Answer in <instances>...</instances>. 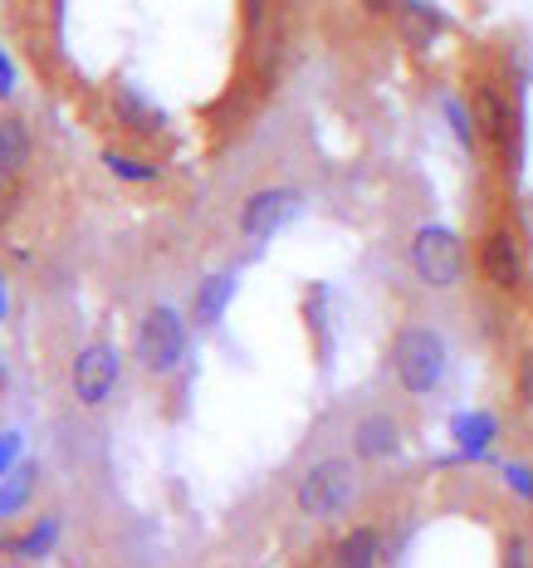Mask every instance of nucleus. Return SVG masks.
Segmentation results:
<instances>
[{
	"instance_id": "f257e3e1",
	"label": "nucleus",
	"mask_w": 533,
	"mask_h": 568,
	"mask_svg": "<svg viewBox=\"0 0 533 568\" xmlns=\"http://www.w3.org/2000/svg\"><path fill=\"white\" fill-rule=\"evenodd\" d=\"M465 103H470V118H475L480 148L490 152L504 172H514L519 148H524V118H519V103H514V93H509V84L494 74H480L475 84L465 89Z\"/></svg>"
},
{
	"instance_id": "f03ea898",
	"label": "nucleus",
	"mask_w": 533,
	"mask_h": 568,
	"mask_svg": "<svg viewBox=\"0 0 533 568\" xmlns=\"http://www.w3.org/2000/svg\"><path fill=\"white\" fill-rule=\"evenodd\" d=\"M387 368H392L397 387L407 397H431L441 393L445 373H450V348L441 338V328L421 324V318H411V324H401L392 343H387Z\"/></svg>"
},
{
	"instance_id": "7ed1b4c3",
	"label": "nucleus",
	"mask_w": 533,
	"mask_h": 568,
	"mask_svg": "<svg viewBox=\"0 0 533 568\" xmlns=\"http://www.w3.org/2000/svg\"><path fill=\"white\" fill-rule=\"evenodd\" d=\"M358 460L348 456H318L314 466H304V476L294 480V505H299L304 519H318V525H328V519L348 515L352 500H358Z\"/></svg>"
},
{
	"instance_id": "20e7f679",
	"label": "nucleus",
	"mask_w": 533,
	"mask_h": 568,
	"mask_svg": "<svg viewBox=\"0 0 533 568\" xmlns=\"http://www.w3.org/2000/svg\"><path fill=\"white\" fill-rule=\"evenodd\" d=\"M192 353V324L172 304H152L133 328V358L147 377H172Z\"/></svg>"
},
{
	"instance_id": "39448f33",
	"label": "nucleus",
	"mask_w": 533,
	"mask_h": 568,
	"mask_svg": "<svg viewBox=\"0 0 533 568\" xmlns=\"http://www.w3.org/2000/svg\"><path fill=\"white\" fill-rule=\"evenodd\" d=\"M407 260L426 290H455L470 270V245H465V235L455 226H445V221H426V226L411 231Z\"/></svg>"
},
{
	"instance_id": "423d86ee",
	"label": "nucleus",
	"mask_w": 533,
	"mask_h": 568,
	"mask_svg": "<svg viewBox=\"0 0 533 568\" xmlns=\"http://www.w3.org/2000/svg\"><path fill=\"white\" fill-rule=\"evenodd\" d=\"M475 265H480V280L490 284L494 294H524V290H529L524 241H519V231L504 226V221H494V226L480 235Z\"/></svg>"
},
{
	"instance_id": "0eeeda50",
	"label": "nucleus",
	"mask_w": 533,
	"mask_h": 568,
	"mask_svg": "<svg viewBox=\"0 0 533 568\" xmlns=\"http://www.w3.org/2000/svg\"><path fill=\"white\" fill-rule=\"evenodd\" d=\"M117 373H123V358H117L113 343H84L69 363V387L84 407H103L117 387Z\"/></svg>"
},
{
	"instance_id": "6e6552de",
	"label": "nucleus",
	"mask_w": 533,
	"mask_h": 568,
	"mask_svg": "<svg viewBox=\"0 0 533 568\" xmlns=\"http://www.w3.org/2000/svg\"><path fill=\"white\" fill-rule=\"evenodd\" d=\"M294 211H299V192H289V186H259L240 201V216H235V226L250 245H265L269 235H279L284 226L294 221Z\"/></svg>"
},
{
	"instance_id": "1a4fd4ad",
	"label": "nucleus",
	"mask_w": 533,
	"mask_h": 568,
	"mask_svg": "<svg viewBox=\"0 0 533 568\" xmlns=\"http://www.w3.org/2000/svg\"><path fill=\"white\" fill-rule=\"evenodd\" d=\"M401 442H407V432H401L392 412H367V417L352 422V460L382 466V460H392L401 452Z\"/></svg>"
},
{
	"instance_id": "9d476101",
	"label": "nucleus",
	"mask_w": 533,
	"mask_h": 568,
	"mask_svg": "<svg viewBox=\"0 0 533 568\" xmlns=\"http://www.w3.org/2000/svg\"><path fill=\"white\" fill-rule=\"evenodd\" d=\"M382 559H387V539L377 525L342 529L338 544L328 549V568H382Z\"/></svg>"
},
{
	"instance_id": "9b49d317",
	"label": "nucleus",
	"mask_w": 533,
	"mask_h": 568,
	"mask_svg": "<svg viewBox=\"0 0 533 568\" xmlns=\"http://www.w3.org/2000/svg\"><path fill=\"white\" fill-rule=\"evenodd\" d=\"M450 442H455L460 460H480L494 442H500V417H494V412H484V407L455 412V417H450Z\"/></svg>"
},
{
	"instance_id": "f8f14e48",
	"label": "nucleus",
	"mask_w": 533,
	"mask_h": 568,
	"mask_svg": "<svg viewBox=\"0 0 533 568\" xmlns=\"http://www.w3.org/2000/svg\"><path fill=\"white\" fill-rule=\"evenodd\" d=\"M34 158V138H30V123L16 113H0V176L20 182Z\"/></svg>"
},
{
	"instance_id": "ddd939ff",
	"label": "nucleus",
	"mask_w": 533,
	"mask_h": 568,
	"mask_svg": "<svg viewBox=\"0 0 533 568\" xmlns=\"http://www.w3.org/2000/svg\"><path fill=\"white\" fill-rule=\"evenodd\" d=\"M230 300H235V270L206 275L201 280V290H196V300H192V318L201 328H216L225 318V310H230Z\"/></svg>"
},
{
	"instance_id": "4468645a",
	"label": "nucleus",
	"mask_w": 533,
	"mask_h": 568,
	"mask_svg": "<svg viewBox=\"0 0 533 568\" xmlns=\"http://www.w3.org/2000/svg\"><path fill=\"white\" fill-rule=\"evenodd\" d=\"M397 20H401V34H407L417 50H426V44L441 34L450 20L441 16V6H431V0H401L397 6Z\"/></svg>"
},
{
	"instance_id": "2eb2a0df",
	"label": "nucleus",
	"mask_w": 533,
	"mask_h": 568,
	"mask_svg": "<svg viewBox=\"0 0 533 568\" xmlns=\"http://www.w3.org/2000/svg\"><path fill=\"white\" fill-rule=\"evenodd\" d=\"M113 109H117V123L127 128V133H137V138H157L162 133V109H152L147 99H142L137 89H117V99H113Z\"/></svg>"
},
{
	"instance_id": "dca6fc26",
	"label": "nucleus",
	"mask_w": 533,
	"mask_h": 568,
	"mask_svg": "<svg viewBox=\"0 0 533 568\" xmlns=\"http://www.w3.org/2000/svg\"><path fill=\"white\" fill-rule=\"evenodd\" d=\"M54 539H59V519H34L30 525V535H20V539H10V549L20 554V559H44V554L54 549Z\"/></svg>"
},
{
	"instance_id": "f3484780",
	"label": "nucleus",
	"mask_w": 533,
	"mask_h": 568,
	"mask_svg": "<svg viewBox=\"0 0 533 568\" xmlns=\"http://www.w3.org/2000/svg\"><path fill=\"white\" fill-rule=\"evenodd\" d=\"M441 109H445V118H450V133H455V142H460L465 152H475L480 138H475V118H470V103L455 99V93H445Z\"/></svg>"
},
{
	"instance_id": "a211bd4d",
	"label": "nucleus",
	"mask_w": 533,
	"mask_h": 568,
	"mask_svg": "<svg viewBox=\"0 0 533 568\" xmlns=\"http://www.w3.org/2000/svg\"><path fill=\"white\" fill-rule=\"evenodd\" d=\"M103 168H109L117 182H157V168L152 162H142V158H123V152H103Z\"/></svg>"
},
{
	"instance_id": "6ab92c4d",
	"label": "nucleus",
	"mask_w": 533,
	"mask_h": 568,
	"mask_svg": "<svg viewBox=\"0 0 533 568\" xmlns=\"http://www.w3.org/2000/svg\"><path fill=\"white\" fill-rule=\"evenodd\" d=\"M30 490H34V470L25 466V470H20V476H10V485L6 480H0V515H16L20 510V505H25L30 500Z\"/></svg>"
},
{
	"instance_id": "aec40b11",
	"label": "nucleus",
	"mask_w": 533,
	"mask_h": 568,
	"mask_svg": "<svg viewBox=\"0 0 533 568\" xmlns=\"http://www.w3.org/2000/svg\"><path fill=\"white\" fill-rule=\"evenodd\" d=\"M500 476L509 485V495H514V500H524L533 510V460H504Z\"/></svg>"
},
{
	"instance_id": "412c9836",
	"label": "nucleus",
	"mask_w": 533,
	"mask_h": 568,
	"mask_svg": "<svg viewBox=\"0 0 533 568\" xmlns=\"http://www.w3.org/2000/svg\"><path fill=\"white\" fill-rule=\"evenodd\" d=\"M514 402L524 412H533V348H524L514 363Z\"/></svg>"
},
{
	"instance_id": "4be33fe9",
	"label": "nucleus",
	"mask_w": 533,
	"mask_h": 568,
	"mask_svg": "<svg viewBox=\"0 0 533 568\" xmlns=\"http://www.w3.org/2000/svg\"><path fill=\"white\" fill-rule=\"evenodd\" d=\"M504 568H529V544L524 539H504Z\"/></svg>"
},
{
	"instance_id": "5701e85b",
	"label": "nucleus",
	"mask_w": 533,
	"mask_h": 568,
	"mask_svg": "<svg viewBox=\"0 0 533 568\" xmlns=\"http://www.w3.org/2000/svg\"><path fill=\"white\" fill-rule=\"evenodd\" d=\"M16 216V182L10 176H0V226Z\"/></svg>"
},
{
	"instance_id": "b1692460",
	"label": "nucleus",
	"mask_w": 533,
	"mask_h": 568,
	"mask_svg": "<svg viewBox=\"0 0 533 568\" xmlns=\"http://www.w3.org/2000/svg\"><path fill=\"white\" fill-rule=\"evenodd\" d=\"M10 89H16V64H10L6 50H0V99H6Z\"/></svg>"
},
{
	"instance_id": "393cba45",
	"label": "nucleus",
	"mask_w": 533,
	"mask_h": 568,
	"mask_svg": "<svg viewBox=\"0 0 533 568\" xmlns=\"http://www.w3.org/2000/svg\"><path fill=\"white\" fill-rule=\"evenodd\" d=\"M358 6L367 10V16H397L401 0H358Z\"/></svg>"
},
{
	"instance_id": "a878e982",
	"label": "nucleus",
	"mask_w": 533,
	"mask_h": 568,
	"mask_svg": "<svg viewBox=\"0 0 533 568\" xmlns=\"http://www.w3.org/2000/svg\"><path fill=\"white\" fill-rule=\"evenodd\" d=\"M16 452H20V436H0V470L16 460Z\"/></svg>"
},
{
	"instance_id": "bb28decb",
	"label": "nucleus",
	"mask_w": 533,
	"mask_h": 568,
	"mask_svg": "<svg viewBox=\"0 0 533 568\" xmlns=\"http://www.w3.org/2000/svg\"><path fill=\"white\" fill-rule=\"evenodd\" d=\"M245 20H250V30H259V20H265V0H245Z\"/></svg>"
},
{
	"instance_id": "cd10ccee",
	"label": "nucleus",
	"mask_w": 533,
	"mask_h": 568,
	"mask_svg": "<svg viewBox=\"0 0 533 568\" xmlns=\"http://www.w3.org/2000/svg\"><path fill=\"white\" fill-rule=\"evenodd\" d=\"M0 314H6V290H0Z\"/></svg>"
}]
</instances>
